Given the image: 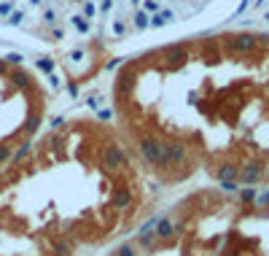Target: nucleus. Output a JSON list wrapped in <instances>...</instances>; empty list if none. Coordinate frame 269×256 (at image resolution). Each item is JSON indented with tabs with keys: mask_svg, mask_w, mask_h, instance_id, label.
Segmentation results:
<instances>
[{
	"mask_svg": "<svg viewBox=\"0 0 269 256\" xmlns=\"http://www.w3.org/2000/svg\"><path fill=\"white\" fill-rule=\"evenodd\" d=\"M134 22H137V27H146V14H137V19H134Z\"/></svg>",
	"mask_w": 269,
	"mask_h": 256,
	"instance_id": "nucleus-1",
	"label": "nucleus"
}]
</instances>
